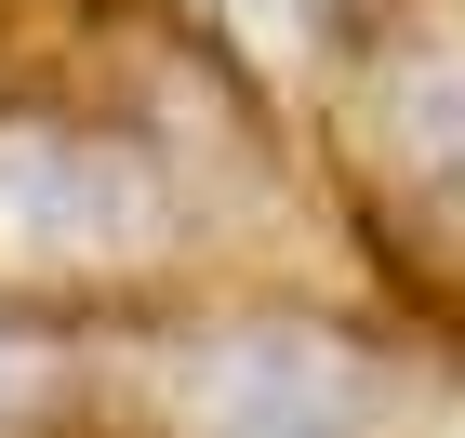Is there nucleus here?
<instances>
[{"label": "nucleus", "mask_w": 465, "mask_h": 438, "mask_svg": "<svg viewBox=\"0 0 465 438\" xmlns=\"http://www.w3.org/2000/svg\"><path fill=\"white\" fill-rule=\"evenodd\" d=\"M399 359L320 319H240L160 359V425L173 438H386Z\"/></svg>", "instance_id": "1"}, {"label": "nucleus", "mask_w": 465, "mask_h": 438, "mask_svg": "<svg viewBox=\"0 0 465 438\" xmlns=\"http://www.w3.org/2000/svg\"><path fill=\"white\" fill-rule=\"evenodd\" d=\"M173 239L160 160L80 120H0V279H120Z\"/></svg>", "instance_id": "2"}, {"label": "nucleus", "mask_w": 465, "mask_h": 438, "mask_svg": "<svg viewBox=\"0 0 465 438\" xmlns=\"http://www.w3.org/2000/svg\"><path fill=\"white\" fill-rule=\"evenodd\" d=\"M372 146L399 160V186H426L465 226V40H426L372 80Z\"/></svg>", "instance_id": "3"}, {"label": "nucleus", "mask_w": 465, "mask_h": 438, "mask_svg": "<svg viewBox=\"0 0 465 438\" xmlns=\"http://www.w3.org/2000/svg\"><path fill=\"white\" fill-rule=\"evenodd\" d=\"M240 14H252V27H280V14H292V0H240Z\"/></svg>", "instance_id": "4"}]
</instances>
